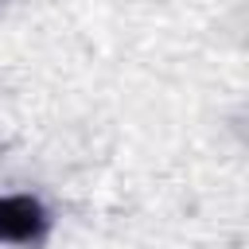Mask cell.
<instances>
[{
    "label": "cell",
    "mask_w": 249,
    "mask_h": 249,
    "mask_svg": "<svg viewBox=\"0 0 249 249\" xmlns=\"http://www.w3.org/2000/svg\"><path fill=\"white\" fill-rule=\"evenodd\" d=\"M51 230V214L31 195H0V241L39 245Z\"/></svg>",
    "instance_id": "cell-1"
}]
</instances>
